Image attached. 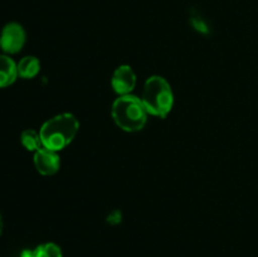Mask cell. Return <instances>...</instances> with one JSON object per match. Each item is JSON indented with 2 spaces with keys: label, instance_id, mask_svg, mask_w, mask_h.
I'll list each match as a JSON object with an SVG mask.
<instances>
[{
  "label": "cell",
  "instance_id": "obj_10",
  "mask_svg": "<svg viewBox=\"0 0 258 257\" xmlns=\"http://www.w3.org/2000/svg\"><path fill=\"white\" fill-rule=\"evenodd\" d=\"M32 257H62V249L55 243H43L32 251Z\"/></svg>",
  "mask_w": 258,
  "mask_h": 257
},
{
  "label": "cell",
  "instance_id": "obj_2",
  "mask_svg": "<svg viewBox=\"0 0 258 257\" xmlns=\"http://www.w3.org/2000/svg\"><path fill=\"white\" fill-rule=\"evenodd\" d=\"M111 113L116 125L126 133L143 130L148 121V111L143 101L134 95L120 96L113 102Z\"/></svg>",
  "mask_w": 258,
  "mask_h": 257
},
{
  "label": "cell",
  "instance_id": "obj_1",
  "mask_svg": "<svg viewBox=\"0 0 258 257\" xmlns=\"http://www.w3.org/2000/svg\"><path fill=\"white\" fill-rule=\"evenodd\" d=\"M80 122L72 113H60L49 118L39 130L43 148L53 151H60L67 148L77 135Z\"/></svg>",
  "mask_w": 258,
  "mask_h": 257
},
{
  "label": "cell",
  "instance_id": "obj_11",
  "mask_svg": "<svg viewBox=\"0 0 258 257\" xmlns=\"http://www.w3.org/2000/svg\"><path fill=\"white\" fill-rule=\"evenodd\" d=\"M3 228H4V223H3L2 216H0V234H2V232H3Z\"/></svg>",
  "mask_w": 258,
  "mask_h": 257
},
{
  "label": "cell",
  "instance_id": "obj_4",
  "mask_svg": "<svg viewBox=\"0 0 258 257\" xmlns=\"http://www.w3.org/2000/svg\"><path fill=\"white\" fill-rule=\"evenodd\" d=\"M25 44V30L19 23H9L0 34V48L8 54H15Z\"/></svg>",
  "mask_w": 258,
  "mask_h": 257
},
{
  "label": "cell",
  "instance_id": "obj_6",
  "mask_svg": "<svg viewBox=\"0 0 258 257\" xmlns=\"http://www.w3.org/2000/svg\"><path fill=\"white\" fill-rule=\"evenodd\" d=\"M34 166L42 175H53L60 168V158L57 151L42 148L34 153Z\"/></svg>",
  "mask_w": 258,
  "mask_h": 257
},
{
  "label": "cell",
  "instance_id": "obj_8",
  "mask_svg": "<svg viewBox=\"0 0 258 257\" xmlns=\"http://www.w3.org/2000/svg\"><path fill=\"white\" fill-rule=\"evenodd\" d=\"M17 70L19 77L30 80V78H34L39 73L40 62L34 55H27V57L22 58L19 60V63L17 65Z\"/></svg>",
  "mask_w": 258,
  "mask_h": 257
},
{
  "label": "cell",
  "instance_id": "obj_9",
  "mask_svg": "<svg viewBox=\"0 0 258 257\" xmlns=\"http://www.w3.org/2000/svg\"><path fill=\"white\" fill-rule=\"evenodd\" d=\"M20 141H22V145L27 149L28 151H38L39 149L43 148L42 139H40L39 133L34 130H24L20 135Z\"/></svg>",
  "mask_w": 258,
  "mask_h": 257
},
{
  "label": "cell",
  "instance_id": "obj_7",
  "mask_svg": "<svg viewBox=\"0 0 258 257\" xmlns=\"http://www.w3.org/2000/svg\"><path fill=\"white\" fill-rule=\"evenodd\" d=\"M17 77V63L8 55L0 54V88L13 85Z\"/></svg>",
  "mask_w": 258,
  "mask_h": 257
},
{
  "label": "cell",
  "instance_id": "obj_5",
  "mask_svg": "<svg viewBox=\"0 0 258 257\" xmlns=\"http://www.w3.org/2000/svg\"><path fill=\"white\" fill-rule=\"evenodd\" d=\"M111 86L117 95H131L136 86V75L133 68L127 65L116 68L111 78Z\"/></svg>",
  "mask_w": 258,
  "mask_h": 257
},
{
  "label": "cell",
  "instance_id": "obj_3",
  "mask_svg": "<svg viewBox=\"0 0 258 257\" xmlns=\"http://www.w3.org/2000/svg\"><path fill=\"white\" fill-rule=\"evenodd\" d=\"M141 101L148 113L165 118L174 106V93L171 86L165 78L153 76L148 78L144 85Z\"/></svg>",
  "mask_w": 258,
  "mask_h": 257
}]
</instances>
